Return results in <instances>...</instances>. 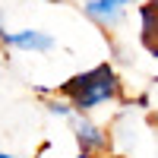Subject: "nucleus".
Listing matches in <instances>:
<instances>
[{
    "instance_id": "f257e3e1",
    "label": "nucleus",
    "mask_w": 158,
    "mask_h": 158,
    "mask_svg": "<svg viewBox=\"0 0 158 158\" xmlns=\"http://www.w3.org/2000/svg\"><path fill=\"white\" fill-rule=\"evenodd\" d=\"M57 95L67 98L76 114H85L92 108H98V104H108V101L120 98V79H117L111 63H98V67H92L85 73L70 76L57 89Z\"/></svg>"
},
{
    "instance_id": "f03ea898",
    "label": "nucleus",
    "mask_w": 158,
    "mask_h": 158,
    "mask_svg": "<svg viewBox=\"0 0 158 158\" xmlns=\"http://www.w3.org/2000/svg\"><path fill=\"white\" fill-rule=\"evenodd\" d=\"M0 44L13 51H29V54H48L54 48V38L41 29H19V32H0Z\"/></svg>"
},
{
    "instance_id": "7ed1b4c3",
    "label": "nucleus",
    "mask_w": 158,
    "mask_h": 158,
    "mask_svg": "<svg viewBox=\"0 0 158 158\" xmlns=\"http://www.w3.org/2000/svg\"><path fill=\"white\" fill-rule=\"evenodd\" d=\"M70 120H73V136H76V142H79V152L98 155V152L108 149V133H104L98 123L85 120L82 114H79V117H70Z\"/></svg>"
},
{
    "instance_id": "20e7f679",
    "label": "nucleus",
    "mask_w": 158,
    "mask_h": 158,
    "mask_svg": "<svg viewBox=\"0 0 158 158\" xmlns=\"http://www.w3.org/2000/svg\"><path fill=\"white\" fill-rule=\"evenodd\" d=\"M82 13H85L92 22L104 25V29H114V25L123 19V6L117 3V0H85Z\"/></svg>"
},
{
    "instance_id": "39448f33",
    "label": "nucleus",
    "mask_w": 158,
    "mask_h": 158,
    "mask_svg": "<svg viewBox=\"0 0 158 158\" xmlns=\"http://www.w3.org/2000/svg\"><path fill=\"white\" fill-rule=\"evenodd\" d=\"M44 108H48V114H54V117H67V120L76 114V111H73V104H70L67 98H48V101H44Z\"/></svg>"
},
{
    "instance_id": "423d86ee",
    "label": "nucleus",
    "mask_w": 158,
    "mask_h": 158,
    "mask_svg": "<svg viewBox=\"0 0 158 158\" xmlns=\"http://www.w3.org/2000/svg\"><path fill=\"white\" fill-rule=\"evenodd\" d=\"M117 3H120V6H127V3H133V0H117Z\"/></svg>"
},
{
    "instance_id": "0eeeda50",
    "label": "nucleus",
    "mask_w": 158,
    "mask_h": 158,
    "mask_svg": "<svg viewBox=\"0 0 158 158\" xmlns=\"http://www.w3.org/2000/svg\"><path fill=\"white\" fill-rule=\"evenodd\" d=\"M0 158H16V155H6V152H0Z\"/></svg>"
},
{
    "instance_id": "6e6552de",
    "label": "nucleus",
    "mask_w": 158,
    "mask_h": 158,
    "mask_svg": "<svg viewBox=\"0 0 158 158\" xmlns=\"http://www.w3.org/2000/svg\"><path fill=\"white\" fill-rule=\"evenodd\" d=\"M48 3H63V0H48Z\"/></svg>"
},
{
    "instance_id": "1a4fd4ad",
    "label": "nucleus",
    "mask_w": 158,
    "mask_h": 158,
    "mask_svg": "<svg viewBox=\"0 0 158 158\" xmlns=\"http://www.w3.org/2000/svg\"><path fill=\"white\" fill-rule=\"evenodd\" d=\"M0 67H3V57H0Z\"/></svg>"
},
{
    "instance_id": "9d476101",
    "label": "nucleus",
    "mask_w": 158,
    "mask_h": 158,
    "mask_svg": "<svg viewBox=\"0 0 158 158\" xmlns=\"http://www.w3.org/2000/svg\"><path fill=\"white\" fill-rule=\"evenodd\" d=\"M155 3H158V0H155Z\"/></svg>"
},
{
    "instance_id": "9b49d317",
    "label": "nucleus",
    "mask_w": 158,
    "mask_h": 158,
    "mask_svg": "<svg viewBox=\"0 0 158 158\" xmlns=\"http://www.w3.org/2000/svg\"><path fill=\"white\" fill-rule=\"evenodd\" d=\"M0 32H3V29H0Z\"/></svg>"
}]
</instances>
